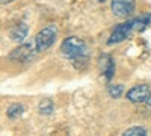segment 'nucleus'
I'll return each instance as SVG.
<instances>
[{
    "label": "nucleus",
    "instance_id": "7ed1b4c3",
    "mask_svg": "<svg viewBox=\"0 0 151 136\" xmlns=\"http://www.w3.org/2000/svg\"><path fill=\"white\" fill-rule=\"evenodd\" d=\"M134 29H136V21H134V18L125 21V23L118 24V26L112 30L109 40H107V45H115V44L122 42L124 40L129 38L130 33H132V30H134Z\"/></svg>",
    "mask_w": 151,
    "mask_h": 136
},
{
    "label": "nucleus",
    "instance_id": "f8f14e48",
    "mask_svg": "<svg viewBox=\"0 0 151 136\" xmlns=\"http://www.w3.org/2000/svg\"><path fill=\"white\" fill-rule=\"evenodd\" d=\"M107 92L112 98H119L124 92V86L122 85H109L107 88Z\"/></svg>",
    "mask_w": 151,
    "mask_h": 136
},
{
    "label": "nucleus",
    "instance_id": "2eb2a0df",
    "mask_svg": "<svg viewBox=\"0 0 151 136\" xmlns=\"http://www.w3.org/2000/svg\"><path fill=\"white\" fill-rule=\"evenodd\" d=\"M0 2H2L3 5H6V3H11V2H14V0H0Z\"/></svg>",
    "mask_w": 151,
    "mask_h": 136
},
{
    "label": "nucleus",
    "instance_id": "4468645a",
    "mask_svg": "<svg viewBox=\"0 0 151 136\" xmlns=\"http://www.w3.org/2000/svg\"><path fill=\"white\" fill-rule=\"evenodd\" d=\"M145 104L148 106V107H151V92H150V95H148V98L145 100Z\"/></svg>",
    "mask_w": 151,
    "mask_h": 136
},
{
    "label": "nucleus",
    "instance_id": "20e7f679",
    "mask_svg": "<svg viewBox=\"0 0 151 136\" xmlns=\"http://www.w3.org/2000/svg\"><path fill=\"white\" fill-rule=\"evenodd\" d=\"M36 53H38L36 48H33L32 44L26 42V44L18 45L15 50H12V52L9 53L8 59H9V60H15V62L24 64V62H29V60H32L33 56H35Z\"/></svg>",
    "mask_w": 151,
    "mask_h": 136
},
{
    "label": "nucleus",
    "instance_id": "f03ea898",
    "mask_svg": "<svg viewBox=\"0 0 151 136\" xmlns=\"http://www.w3.org/2000/svg\"><path fill=\"white\" fill-rule=\"evenodd\" d=\"M56 36H58V27L55 26V24H48V26L42 27L35 36V48H36V52L41 53V52L48 50V48L55 44Z\"/></svg>",
    "mask_w": 151,
    "mask_h": 136
},
{
    "label": "nucleus",
    "instance_id": "423d86ee",
    "mask_svg": "<svg viewBox=\"0 0 151 136\" xmlns=\"http://www.w3.org/2000/svg\"><path fill=\"white\" fill-rule=\"evenodd\" d=\"M151 89L150 86L142 83V85H134L133 88H130L127 91V100L132 103H145V100L148 98Z\"/></svg>",
    "mask_w": 151,
    "mask_h": 136
},
{
    "label": "nucleus",
    "instance_id": "9d476101",
    "mask_svg": "<svg viewBox=\"0 0 151 136\" xmlns=\"http://www.w3.org/2000/svg\"><path fill=\"white\" fill-rule=\"evenodd\" d=\"M23 112H24V106L20 104V103H14V104H11V106L8 107L6 115H8V118H11V119H15V118H18L20 115H23Z\"/></svg>",
    "mask_w": 151,
    "mask_h": 136
},
{
    "label": "nucleus",
    "instance_id": "ddd939ff",
    "mask_svg": "<svg viewBox=\"0 0 151 136\" xmlns=\"http://www.w3.org/2000/svg\"><path fill=\"white\" fill-rule=\"evenodd\" d=\"M124 136H147L148 133H147V130L144 129V127H130V129H127L124 133H122Z\"/></svg>",
    "mask_w": 151,
    "mask_h": 136
},
{
    "label": "nucleus",
    "instance_id": "1a4fd4ad",
    "mask_svg": "<svg viewBox=\"0 0 151 136\" xmlns=\"http://www.w3.org/2000/svg\"><path fill=\"white\" fill-rule=\"evenodd\" d=\"M53 110H55V104L50 98H42L40 104H38V112L41 115H52Z\"/></svg>",
    "mask_w": 151,
    "mask_h": 136
},
{
    "label": "nucleus",
    "instance_id": "39448f33",
    "mask_svg": "<svg viewBox=\"0 0 151 136\" xmlns=\"http://www.w3.org/2000/svg\"><path fill=\"white\" fill-rule=\"evenodd\" d=\"M136 6L134 0H110V9L116 17L127 18L130 14H133Z\"/></svg>",
    "mask_w": 151,
    "mask_h": 136
},
{
    "label": "nucleus",
    "instance_id": "0eeeda50",
    "mask_svg": "<svg viewBox=\"0 0 151 136\" xmlns=\"http://www.w3.org/2000/svg\"><path fill=\"white\" fill-rule=\"evenodd\" d=\"M100 68H101L103 77L109 82L113 77V74H115V62H113L112 56L103 55L101 58H100Z\"/></svg>",
    "mask_w": 151,
    "mask_h": 136
},
{
    "label": "nucleus",
    "instance_id": "9b49d317",
    "mask_svg": "<svg viewBox=\"0 0 151 136\" xmlns=\"http://www.w3.org/2000/svg\"><path fill=\"white\" fill-rule=\"evenodd\" d=\"M134 21H136V30H145L151 23V14L147 12V14L141 15L139 18H134Z\"/></svg>",
    "mask_w": 151,
    "mask_h": 136
},
{
    "label": "nucleus",
    "instance_id": "6e6552de",
    "mask_svg": "<svg viewBox=\"0 0 151 136\" xmlns=\"http://www.w3.org/2000/svg\"><path fill=\"white\" fill-rule=\"evenodd\" d=\"M27 32H29V27L26 23H18L17 26H14L9 32V38L15 42H21L24 41V38L27 36Z\"/></svg>",
    "mask_w": 151,
    "mask_h": 136
},
{
    "label": "nucleus",
    "instance_id": "f257e3e1",
    "mask_svg": "<svg viewBox=\"0 0 151 136\" xmlns=\"http://www.w3.org/2000/svg\"><path fill=\"white\" fill-rule=\"evenodd\" d=\"M60 53L73 62H85L88 59V45L79 36H68L60 44Z\"/></svg>",
    "mask_w": 151,
    "mask_h": 136
}]
</instances>
